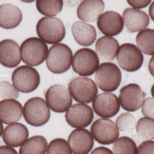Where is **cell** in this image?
Listing matches in <instances>:
<instances>
[{
	"instance_id": "obj_1",
	"label": "cell",
	"mask_w": 154,
	"mask_h": 154,
	"mask_svg": "<svg viewBox=\"0 0 154 154\" xmlns=\"http://www.w3.org/2000/svg\"><path fill=\"white\" fill-rule=\"evenodd\" d=\"M38 36L45 43L56 44L65 38L66 30L64 24L57 17H43L36 26Z\"/></svg>"
},
{
	"instance_id": "obj_2",
	"label": "cell",
	"mask_w": 154,
	"mask_h": 154,
	"mask_svg": "<svg viewBox=\"0 0 154 154\" xmlns=\"http://www.w3.org/2000/svg\"><path fill=\"white\" fill-rule=\"evenodd\" d=\"M73 57V52L69 46L64 43H57L49 50L46 65L52 73L61 74L70 68Z\"/></svg>"
},
{
	"instance_id": "obj_3",
	"label": "cell",
	"mask_w": 154,
	"mask_h": 154,
	"mask_svg": "<svg viewBox=\"0 0 154 154\" xmlns=\"http://www.w3.org/2000/svg\"><path fill=\"white\" fill-rule=\"evenodd\" d=\"M23 118L29 124L39 127L46 124L51 117V112L47 102L38 97L32 98L24 104Z\"/></svg>"
},
{
	"instance_id": "obj_4",
	"label": "cell",
	"mask_w": 154,
	"mask_h": 154,
	"mask_svg": "<svg viewBox=\"0 0 154 154\" xmlns=\"http://www.w3.org/2000/svg\"><path fill=\"white\" fill-rule=\"evenodd\" d=\"M20 51L22 61L28 66L35 67L45 61L48 55V47L40 39L31 37L22 42Z\"/></svg>"
},
{
	"instance_id": "obj_5",
	"label": "cell",
	"mask_w": 154,
	"mask_h": 154,
	"mask_svg": "<svg viewBox=\"0 0 154 154\" xmlns=\"http://www.w3.org/2000/svg\"><path fill=\"white\" fill-rule=\"evenodd\" d=\"M98 87L105 92H113L121 84L122 74L117 65L112 62L102 63L98 68L95 76Z\"/></svg>"
},
{
	"instance_id": "obj_6",
	"label": "cell",
	"mask_w": 154,
	"mask_h": 154,
	"mask_svg": "<svg viewBox=\"0 0 154 154\" xmlns=\"http://www.w3.org/2000/svg\"><path fill=\"white\" fill-rule=\"evenodd\" d=\"M13 85L18 91L29 93L36 90L40 83V76L34 68L28 65L18 67L13 72Z\"/></svg>"
},
{
	"instance_id": "obj_7",
	"label": "cell",
	"mask_w": 154,
	"mask_h": 154,
	"mask_svg": "<svg viewBox=\"0 0 154 154\" xmlns=\"http://www.w3.org/2000/svg\"><path fill=\"white\" fill-rule=\"evenodd\" d=\"M68 88L74 100L82 104L92 102L98 93L97 87L94 81L87 77L75 78L69 82Z\"/></svg>"
},
{
	"instance_id": "obj_8",
	"label": "cell",
	"mask_w": 154,
	"mask_h": 154,
	"mask_svg": "<svg viewBox=\"0 0 154 154\" xmlns=\"http://www.w3.org/2000/svg\"><path fill=\"white\" fill-rule=\"evenodd\" d=\"M100 61L97 53L93 50L82 48L74 54L72 68L81 76L88 77L93 75L99 66Z\"/></svg>"
},
{
	"instance_id": "obj_9",
	"label": "cell",
	"mask_w": 154,
	"mask_h": 154,
	"mask_svg": "<svg viewBox=\"0 0 154 154\" xmlns=\"http://www.w3.org/2000/svg\"><path fill=\"white\" fill-rule=\"evenodd\" d=\"M117 60L121 68L128 72H134L143 65L144 57L140 50L134 44H122L119 49Z\"/></svg>"
},
{
	"instance_id": "obj_10",
	"label": "cell",
	"mask_w": 154,
	"mask_h": 154,
	"mask_svg": "<svg viewBox=\"0 0 154 154\" xmlns=\"http://www.w3.org/2000/svg\"><path fill=\"white\" fill-rule=\"evenodd\" d=\"M45 98L51 109L57 113L66 112L73 102L69 90L61 85L51 86L46 91Z\"/></svg>"
},
{
	"instance_id": "obj_11",
	"label": "cell",
	"mask_w": 154,
	"mask_h": 154,
	"mask_svg": "<svg viewBox=\"0 0 154 154\" xmlns=\"http://www.w3.org/2000/svg\"><path fill=\"white\" fill-rule=\"evenodd\" d=\"M90 130L95 141L104 145L115 143L119 135V131L115 123L108 118L97 119L92 123Z\"/></svg>"
},
{
	"instance_id": "obj_12",
	"label": "cell",
	"mask_w": 154,
	"mask_h": 154,
	"mask_svg": "<svg viewBox=\"0 0 154 154\" xmlns=\"http://www.w3.org/2000/svg\"><path fill=\"white\" fill-rule=\"evenodd\" d=\"M119 100L123 109L134 112L142 106L146 94L137 84H128L120 90Z\"/></svg>"
},
{
	"instance_id": "obj_13",
	"label": "cell",
	"mask_w": 154,
	"mask_h": 154,
	"mask_svg": "<svg viewBox=\"0 0 154 154\" xmlns=\"http://www.w3.org/2000/svg\"><path fill=\"white\" fill-rule=\"evenodd\" d=\"M66 121L75 128H83L88 126L93 121L94 113L91 108L82 103L71 106L65 114Z\"/></svg>"
},
{
	"instance_id": "obj_14",
	"label": "cell",
	"mask_w": 154,
	"mask_h": 154,
	"mask_svg": "<svg viewBox=\"0 0 154 154\" xmlns=\"http://www.w3.org/2000/svg\"><path fill=\"white\" fill-rule=\"evenodd\" d=\"M95 113L102 118H109L116 116L120 109L117 96L113 93L105 92L96 97L92 103Z\"/></svg>"
},
{
	"instance_id": "obj_15",
	"label": "cell",
	"mask_w": 154,
	"mask_h": 154,
	"mask_svg": "<svg viewBox=\"0 0 154 154\" xmlns=\"http://www.w3.org/2000/svg\"><path fill=\"white\" fill-rule=\"evenodd\" d=\"M68 141L74 154H88L94 146L91 133L84 128L73 130L69 134Z\"/></svg>"
},
{
	"instance_id": "obj_16",
	"label": "cell",
	"mask_w": 154,
	"mask_h": 154,
	"mask_svg": "<svg viewBox=\"0 0 154 154\" xmlns=\"http://www.w3.org/2000/svg\"><path fill=\"white\" fill-rule=\"evenodd\" d=\"M97 26L104 35L115 36L122 31L124 24L120 14L113 11H106L98 18Z\"/></svg>"
},
{
	"instance_id": "obj_17",
	"label": "cell",
	"mask_w": 154,
	"mask_h": 154,
	"mask_svg": "<svg viewBox=\"0 0 154 154\" xmlns=\"http://www.w3.org/2000/svg\"><path fill=\"white\" fill-rule=\"evenodd\" d=\"M21 57L19 44L12 39L0 42V63L6 68H14L20 63Z\"/></svg>"
},
{
	"instance_id": "obj_18",
	"label": "cell",
	"mask_w": 154,
	"mask_h": 154,
	"mask_svg": "<svg viewBox=\"0 0 154 154\" xmlns=\"http://www.w3.org/2000/svg\"><path fill=\"white\" fill-rule=\"evenodd\" d=\"M123 17L125 26L130 33L142 31L148 27L150 23L146 13L134 8L125 9Z\"/></svg>"
},
{
	"instance_id": "obj_19",
	"label": "cell",
	"mask_w": 154,
	"mask_h": 154,
	"mask_svg": "<svg viewBox=\"0 0 154 154\" xmlns=\"http://www.w3.org/2000/svg\"><path fill=\"white\" fill-rule=\"evenodd\" d=\"M29 136V130L24 125L15 123L5 127L2 134V139L8 146L18 147L26 142Z\"/></svg>"
},
{
	"instance_id": "obj_20",
	"label": "cell",
	"mask_w": 154,
	"mask_h": 154,
	"mask_svg": "<svg viewBox=\"0 0 154 154\" xmlns=\"http://www.w3.org/2000/svg\"><path fill=\"white\" fill-rule=\"evenodd\" d=\"M22 105L15 99H4L0 101V121L5 124L15 123L21 118Z\"/></svg>"
},
{
	"instance_id": "obj_21",
	"label": "cell",
	"mask_w": 154,
	"mask_h": 154,
	"mask_svg": "<svg viewBox=\"0 0 154 154\" xmlns=\"http://www.w3.org/2000/svg\"><path fill=\"white\" fill-rule=\"evenodd\" d=\"M105 8L101 0H85L82 1L77 8L78 18L84 22H92L97 20Z\"/></svg>"
},
{
	"instance_id": "obj_22",
	"label": "cell",
	"mask_w": 154,
	"mask_h": 154,
	"mask_svg": "<svg viewBox=\"0 0 154 154\" xmlns=\"http://www.w3.org/2000/svg\"><path fill=\"white\" fill-rule=\"evenodd\" d=\"M71 30L75 40L81 46H91L97 39L95 28L84 22L78 21L74 23L71 27Z\"/></svg>"
},
{
	"instance_id": "obj_23",
	"label": "cell",
	"mask_w": 154,
	"mask_h": 154,
	"mask_svg": "<svg viewBox=\"0 0 154 154\" xmlns=\"http://www.w3.org/2000/svg\"><path fill=\"white\" fill-rule=\"evenodd\" d=\"M119 43L115 38L104 36L96 42V51L100 59L105 62H109L115 59L119 48Z\"/></svg>"
},
{
	"instance_id": "obj_24",
	"label": "cell",
	"mask_w": 154,
	"mask_h": 154,
	"mask_svg": "<svg viewBox=\"0 0 154 154\" xmlns=\"http://www.w3.org/2000/svg\"><path fill=\"white\" fill-rule=\"evenodd\" d=\"M23 15L16 5L5 4L0 5V27L6 30L17 27L21 22Z\"/></svg>"
},
{
	"instance_id": "obj_25",
	"label": "cell",
	"mask_w": 154,
	"mask_h": 154,
	"mask_svg": "<svg viewBox=\"0 0 154 154\" xmlns=\"http://www.w3.org/2000/svg\"><path fill=\"white\" fill-rule=\"evenodd\" d=\"M48 142L42 136L37 135L29 138L19 149V154H46Z\"/></svg>"
},
{
	"instance_id": "obj_26",
	"label": "cell",
	"mask_w": 154,
	"mask_h": 154,
	"mask_svg": "<svg viewBox=\"0 0 154 154\" xmlns=\"http://www.w3.org/2000/svg\"><path fill=\"white\" fill-rule=\"evenodd\" d=\"M137 44L144 54L154 55V30L147 29L140 31L137 35Z\"/></svg>"
},
{
	"instance_id": "obj_27",
	"label": "cell",
	"mask_w": 154,
	"mask_h": 154,
	"mask_svg": "<svg viewBox=\"0 0 154 154\" xmlns=\"http://www.w3.org/2000/svg\"><path fill=\"white\" fill-rule=\"evenodd\" d=\"M36 7L39 12L48 16H56L61 11L63 7L62 0L36 1Z\"/></svg>"
},
{
	"instance_id": "obj_28",
	"label": "cell",
	"mask_w": 154,
	"mask_h": 154,
	"mask_svg": "<svg viewBox=\"0 0 154 154\" xmlns=\"http://www.w3.org/2000/svg\"><path fill=\"white\" fill-rule=\"evenodd\" d=\"M136 131L143 141L154 139V119L147 117L140 118L137 124Z\"/></svg>"
},
{
	"instance_id": "obj_29",
	"label": "cell",
	"mask_w": 154,
	"mask_h": 154,
	"mask_svg": "<svg viewBox=\"0 0 154 154\" xmlns=\"http://www.w3.org/2000/svg\"><path fill=\"white\" fill-rule=\"evenodd\" d=\"M114 154H137L136 144L128 137H121L115 142L113 146Z\"/></svg>"
},
{
	"instance_id": "obj_30",
	"label": "cell",
	"mask_w": 154,
	"mask_h": 154,
	"mask_svg": "<svg viewBox=\"0 0 154 154\" xmlns=\"http://www.w3.org/2000/svg\"><path fill=\"white\" fill-rule=\"evenodd\" d=\"M47 154H72V150L66 140L56 138L49 144Z\"/></svg>"
},
{
	"instance_id": "obj_31",
	"label": "cell",
	"mask_w": 154,
	"mask_h": 154,
	"mask_svg": "<svg viewBox=\"0 0 154 154\" xmlns=\"http://www.w3.org/2000/svg\"><path fill=\"white\" fill-rule=\"evenodd\" d=\"M116 124L118 130L123 132L134 129L136 127L137 122L132 114L125 113L117 118Z\"/></svg>"
},
{
	"instance_id": "obj_32",
	"label": "cell",
	"mask_w": 154,
	"mask_h": 154,
	"mask_svg": "<svg viewBox=\"0 0 154 154\" xmlns=\"http://www.w3.org/2000/svg\"><path fill=\"white\" fill-rule=\"evenodd\" d=\"M19 91L7 81L0 82V98L5 99H15L19 97Z\"/></svg>"
},
{
	"instance_id": "obj_33",
	"label": "cell",
	"mask_w": 154,
	"mask_h": 154,
	"mask_svg": "<svg viewBox=\"0 0 154 154\" xmlns=\"http://www.w3.org/2000/svg\"><path fill=\"white\" fill-rule=\"evenodd\" d=\"M142 112L144 116L154 118V98L149 97L144 101L142 107Z\"/></svg>"
},
{
	"instance_id": "obj_34",
	"label": "cell",
	"mask_w": 154,
	"mask_h": 154,
	"mask_svg": "<svg viewBox=\"0 0 154 154\" xmlns=\"http://www.w3.org/2000/svg\"><path fill=\"white\" fill-rule=\"evenodd\" d=\"M137 154H154V141L143 142L137 148Z\"/></svg>"
},
{
	"instance_id": "obj_35",
	"label": "cell",
	"mask_w": 154,
	"mask_h": 154,
	"mask_svg": "<svg viewBox=\"0 0 154 154\" xmlns=\"http://www.w3.org/2000/svg\"><path fill=\"white\" fill-rule=\"evenodd\" d=\"M127 2L130 6L137 9L146 7L151 3V1H127Z\"/></svg>"
},
{
	"instance_id": "obj_36",
	"label": "cell",
	"mask_w": 154,
	"mask_h": 154,
	"mask_svg": "<svg viewBox=\"0 0 154 154\" xmlns=\"http://www.w3.org/2000/svg\"><path fill=\"white\" fill-rule=\"evenodd\" d=\"M90 154H114L112 151L104 146L97 147L92 151Z\"/></svg>"
},
{
	"instance_id": "obj_37",
	"label": "cell",
	"mask_w": 154,
	"mask_h": 154,
	"mask_svg": "<svg viewBox=\"0 0 154 154\" xmlns=\"http://www.w3.org/2000/svg\"><path fill=\"white\" fill-rule=\"evenodd\" d=\"M0 154H18L17 151L8 146H0Z\"/></svg>"
},
{
	"instance_id": "obj_38",
	"label": "cell",
	"mask_w": 154,
	"mask_h": 154,
	"mask_svg": "<svg viewBox=\"0 0 154 154\" xmlns=\"http://www.w3.org/2000/svg\"><path fill=\"white\" fill-rule=\"evenodd\" d=\"M148 68L150 73L154 77V55L150 59Z\"/></svg>"
},
{
	"instance_id": "obj_39",
	"label": "cell",
	"mask_w": 154,
	"mask_h": 154,
	"mask_svg": "<svg viewBox=\"0 0 154 154\" xmlns=\"http://www.w3.org/2000/svg\"><path fill=\"white\" fill-rule=\"evenodd\" d=\"M149 14L151 19L154 22V1L151 4L149 7Z\"/></svg>"
},
{
	"instance_id": "obj_40",
	"label": "cell",
	"mask_w": 154,
	"mask_h": 154,
	"mask_svg": "<svg viewBox=\"0 0 154 154\" xmlns=\"http://www.w3.org/2000/svg\"><path fill=\"white\" fill-rule=\"evenodd\" d=\"M4 127L2 122L0 121V137L2 136V134L3 133Z\"/></svg>"
},
{
	"instance_id": "obj_41",
	"label": "cell",
	"mask_w": 154,
	"mask_h": 154,
	"mask_svg": "<svg viewBox=\"0 0 154 154\" xmlns=\"http://www.w3.org/2000/svg\"><path fill=\"white\" fill-rule=\"evenodd\" d=\"M151 94H152V96L154 98V84L152 86V88H151Z\"/></svg>"
}]
</instances>
